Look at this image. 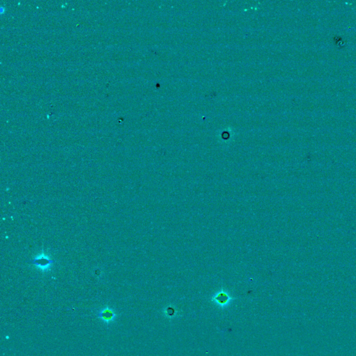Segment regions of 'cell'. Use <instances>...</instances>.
Here are the masks:
<instances>
[{"label": "cell", "mask_w": 356, "mask_h": 356, "mask_svg": "<svg viewBox=\"0 0 356 356\" xmlns=\"http://www.w3.org/2000/svg\"><path fill=\"white\" fill-rule=\"evenodd\" d=\"M230 299L231 298H230L228 295H227L225 293L222 292L220 293L218 295H216V296H214L212 300L213 301H215L219 305L224 306L230 301Z\"/></svg>", "instance_id": "obj_1"}, {"label": "cell", "mask_w": 356, "mask_h": 356, "mask_svg": "<svg viewBox=\"0 0 356 356\" xmlns=\"http://www.w3.org/2000/svg\"><path fill=\"white\" fill-rule=\"evenodd\" d=\"M100 316L102 319H103L104 321H111L112 318L114 316V314L113 313L111 310L108 309H105L104 311L100 313Z\"/></svg>", "instance_id": "obj_2"}, {"label": "cell", "mask_w": 356, "mask_h": 356, "mask_svg": "<svg viewBox=\"0 0 356 356\" xmlns=\"http://www.w3.org/2000/svg\"><path fill=\"white\" fill-rule=\"evenodd\" d=\"M36 265H39L41 268H46V266H48L51 264V261L49 259H36Z\"/></svg>", "instance_id": "obj_3"}]
</instances>
